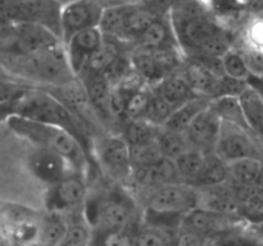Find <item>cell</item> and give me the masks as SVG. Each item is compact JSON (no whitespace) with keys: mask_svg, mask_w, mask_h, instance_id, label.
I'll return each instance as SVG.
<instances>
[{"mask_svg":"<svg viewBox=\"0 0 263 246\" xmlns=\"http://www.w3.org/2000/svg\"><path fill=\"white\" fill-rule=\"evenodd\" d=\"M172 26L180 49L184 53H189L190 56L195 55L199 49L223 27L210 12L172 23Z\"/></svg>","mask_w":263,"mask_h":246,"instance_id":"obj_7","label":"cell"},{"mask_svg":"<svg viewBox=\"0 0 263 246\" xmlns=\"http://www.w3.org/2000/svg\"><path fill=\"white\" fill-rule=\"evenodd\" d=\"M87 199V187L85 177L73 173L67 178L50 184L46 196V207L50 213H74L82 208Z\"/></svg>","mask_w":263,"mask_h":246,"instance_id":"obj_8","label":"cell"},{"mask_svg":"<svg viewBox=\"0 0 263 246\" xmlns=\"http://www.w3.org/2000/svg\"><path fill=\"white\" fill-rule=\"evenodd\" d=\"M84 214L92 230L127 227L134 224L135 204L126 192L108 190L87 196Z\"/></svg>","mask_w":263,"mask_h":246,"instance_id":"obj_4","label":"cell"},{"mask_svg":"<svg viewBox=\"0 0 263 246\" xmlns=\"http://www.w3.org/2000/svg\"><path fill=\"white\" fill-rule=\"evenodd\" d=\"M197 189V208L225 213V214H239L236 187L229 181L211 186L195 187Z\"/></svg>","mask_w":263,"mask_h":246,"instance_id":"obj_16","label":"cell"},{"mask_svg":"<svg viewBox=\"0 0 263 246\" xmlns=\"http://www.w3.org/2000/svg\"><path fill=\"white\" fill-rule=\"evenodd\" d=\"M182 219L145 210L143 224L136 230V246H174Z\"/></svg>","mask_w":263,"mask_h":246,"instance_id":"obj_11","label":"cell"},{"mask_svg":"<svg viewBox=\"0 0 263 246\" xmlns=\"http://www.w3.org/2000/svg\"><path fill=\"white\" fill-rule=\"evenodd\" d=\"M222 119L215 112L211 102L194 118L185 131L192 148L202 151L205 155L215 154L220 140Z\"/></svg>","mask_w":263,"mask_h":246,"instance_id":"obj_10","label":"cell"},{"mask_svg":"<svg viewBox=\"0 0 263 246\" xmlns=\"http://www.w3.org/2000/svg\"><path fill=\"white\" fill-rule=\"evenodd\" d=\"M128 7H130V3L104 7L99 26H98L103 35L125 40V20Z\"/></svg>","mask_w":263,"mask_h":246,"instance_id":"obj_29","label":"cell"},{"mask_svg":"<svg viewBox=\"0 0 263 246\" xmlns=\"http://www.w3.org/2000/svg\"><path fill=\"white\" fill-rule=\"evenodd\" d=\"M133 225L108 230H92L90 246H136L138 228H133Z\"/></svg>","mask_w":263,"mask_h":246,"instance_id":"obj_30","label":"cell"},{"mask_svg":"<svg viewBox=\"0 0 263 246\" xmlns=\"http://www.w3.org/2000/svg\"><path fill=\"white\" fill-rule=\"evenodd\" d=\"M131 61L136 73L144 79L145 84L157 85L159 81L167 77L163 69L159 67L156 59L153 58L152 53L146 49L139 48V50L134 51L131 55Z\"/></svg>","mask_w":263,"mask_h":246,"instance_id":"obj_32","label":"cell"},{"mask_svg":"<svg viewBox=\"0 0 263 246\" xmlns=\"http://www.w3.org/2000/svg\"><path fill=\"white\" fill-rule=\"evenodd\" d=\"M98 158L100 164L116 178H125L133 173L130 145L123 136H107L100 140Z\"/></svg>","mask_w":263,"mask_h":246,"instance_id":"obj_14","label":"cell"},{"mask_svg":"<svg viewBox=\"0 0 263 246\" xmlns=\"http://www.w3.org/2000/svg\"><path fill=\"white\" fill-rule=\"evenodd\" d=\"M153 95V89L148 86L141 87L138 91L133 92L126 100L125 110H123V119H138L143 118L148 107L151 97Z\"/></svg>","mask_w":263,"mask_h":246,"instance_id":"obj_40","label":"cell"},{"mask_svg":"<svg viewBox=\"0 0 263 246\" xmlns=\"http://www.w3.org/2000/svg\"><path fill=\"white\" fill-rule=\"evenodd\" d=\"M158 126H154L144 118H138V119H125L122 136L128 145L133 146L156 140L158 137Z\"/></svg>","mask_w":263,"mask_h":246,"instance_id":"obj_34","label":"cell"},{"mask_svg":"<svg viewBox=\"0 0 263 246\" xmlns=\"http://www.w3.org/2000/svg\"><path fill=\"white\" fill-rule=\"evenodd\" d=\"M205 156L207 155L204 153L192 148L175 160L177 173H179L181 182H186L190 184L193 183V181L197 178L203 164H204Z\"/></svg>","mask_w":263,"mask_h":246,"instance_id":"obj_37","label":"cell"},{"mask_svg":"<svg viewBox=\"0 0 263 246\" xmlns=\"http://www.w3.org/2000/svg\"><path fill=\"white\" fill-rule=\"evenodd\" d=\"M213 246H263V237L247 223L216 238Z\"/></svg>","mask_w":263,"mask_h":246,"instance_id":"obj_35","label":"cell"},{"mask_svg":"<svg viewBox=\"0 0 263 246\" xmlns=\"http://www.w3.org/2000/svg\"><path fill=\"white\" fill-rule=\"evenodd\" d=\"M257 183H258L261 187H263V169H262V172H261V176H259L258 181H257Z\"/></svg>","mask_w":263,"mask_h":246,"instance_id":"obj_46","label":"cell"},{"mask_svg":"<svg viewBox=\"0 0 263 246\" xmlns=\"http://www.w3.org/2000/svg\"><path fill=\"white\" fill-rule=\"evenodd\" d=\"M153 91L163 97L164 100H167L175 109L179 108L180 105L190 101V100L197 99L198 96H203V95L198 94L190 86L186 78L180 73H174L164 77L162 81L154 85Z\"/></svg>","mask_w":263,"mask_h":246,"instance_id":"obj_20","label":"cell"},{"mask_svg":"<svg viewBox=\"0 0 263 246\" xmlns=\"http://www.w3.org/2000/svg\"><path fill=\"white\" fill-rule=\"evenodd\" d=\"M8 125L15 133L27 138L35 146L51 149L63 155L76 173L86 176L90 158L81 142L71 132L62 127L35 122L15 114L9 115Z\"/></svg>","mask_w":263,"mask_h":246,"instance_id":"obj_3","label":"cell"},{"mask_svg":"<svg viewBox=\"0 0 263 246\" xmlns=\"http://www.w3.org/2000/svg\"><path fill=\"white\" fill-rule=\"evenodd\" d=\"M135 41L139 44V48L148 49V50H151V49L167 48V46L180 48L168 13L164 14L163 17L158 18L154 23H152L144 31L143 35L139 36Z\"/></svg>","mask_w":263,"mask_h":246,"instance_id":"obj_21","label":"cell"},{"mask_svg":"<svg viewBox=\"0 0 263 246\" xmlns=\"http://www.w3.org/2000/svg\"><path fill=\"white\" fill-rule=\"evenodd\" d=\"M28 168L36 178L49 186L76 173L63 155L43 146H36L31 151L28 156Z\"/></svg>","mask_w":263,"mask_h":246,"instance_id":"obj_12","label":"cell"},{"mask_svg":"<svg viewBox=\"0 0 263 246\" xmlns=\"http://www.w3.org/2000/svg\"><path fill=\"white\" fill-rule=\"evenodd\" d=\"M61 0H15L13 25L33 23L49 28L62 41Z\"/></svg>","mask_w":263,"mask_h":246,"instance_id":"obj_6","label":"cell"},{"mask_svg":"<svg viewBox=\"0 0 263 246\" xmlns=\"http://www.w3.org/2000/svg\"><path fill=\"white\" fill-rule=\"evenodd\" d=\"M247 223L248 222L240 215L225 214V213L212 212L202 208H194L187 214H185L182 219V224L213 240Z\"/></svg>","mask_w":263,"mask_h":246,"instance_id":"obj_13","label":"cell"},{"mask_svg":"<svg viewBox=\"0 0 263 246\" xmlns=\"http://www.w3.org/2000/svg\"><path fill=\"white\" fill-rule=\"evenodd\" d=\"M92 237V228L84 214V210L79 215L67 219V228L59 246H90Z\"/></svg>","mask_w":263,"mask_h":246,"instance_id":"obj_31","label":"cell"},{"mask_svg":"<svg viewBox=\"0 0 263 246\" xmlns=\"http://www.w3.org/2000/svg\"><path fill=\"white\" fill-rule=\"evenodd\" d=\"M131 174L141 186L154 187V190L163 186V184L172 183V182H181L179 173H177L175 160L168 158L161 159L159 161L151 164V166L133 168Z\"/></svg>","mask_w":263,"mask_h":246,"instance_id":"obj_18","label":"cell"},{"mask_svg":"<svg viewBox=\"0 0 263 246\" xmlns=\"http://www.w3.org/2000/svg\"><path fill=\"white\" fill-rule=\"evenodd\" d=\"M215 240L181 223L175 236L174 246H213Z\"/></svg>","mask_w":263,"mask_h":246,"instance_id":"obj_44","label":"cell"},{"mask_svg":"<svg viewBox=\"0 0 263 246\" xmlns=\"http://www.w3.org/2000/svg\"><path fill=\"white\" fill-rule=\"evenodd\" d=\"M235 187L240 217L251 224L263 220V187L258 183Z\"/></svg>","mask_w":263,"mask_h":246,"instance_id":"obj_23","label":"cell"},{"mask_svg":"<svg viewBox=\"0 0 263 246\" xmlns=\"http://www.w3.org/2000/svg\"><path fill=\"white\" fill-rule=\"evenodd\" d=\"M222 61L226 74L233 77V78L247 81L249 78V76L252 74V72H253L251 69V67H249L246 56L239 53V51L229 50L222 56Z\"/></svg>","mask_w":263,"mask_h":246,"instance_id":"obj_42","label":"cell"},{"mask_svg":"<svg viewBox=\"0 0 263 246\" xmlns=\"http://www.w3.org/2000/svg\"><path fill=\"white\" fill-rule=\"evenodd\" d=\"M130 155L133 168L151 166L164 158L161 146H159L158 137L149 142L130 146Z\"/></svg>","mask_w":263,"mask_h":246,"instance_id":"obj_38","label":"cell"},{"mask_svg":"<svg viewBox=\"0 0 263 246\" xmlns=\"http://www.w3.org/2000/svg\"><path fill=\"white\" fill-rule=\"evenodd\" d=\"M104 7L99 0H69L62 7V38L66 43L72 35L86 28L98 27Z\"/></svg>","mask_w":263,"mask_h":246,"instance_id":"obj_9","label":"cell"},{"mask_svg":"<svg viewBox=\"0 0 263 246\" xmlns=\"http://www.w3.org/2000/svg\"><path fill=\"white\" fill-rule=\"evenodd\" d=\"M182 76L199 95L213 99L220 78L215 76L197 56H190L182 66Z\"/></svg>","mask_w":263,"mask_h":246,"instance_id":"obj_22","label":"cell"},{"mask_svg":"<svg viewBox=\"0 0 263 246\" xmlns=\"http://www.w3.org/2000/svg\"><path fill=\"white\" fill-rule=\"evenodd\" d=\"M211 107L215 109V112L220 115L222 122L231 123L248 132H253V130L249 126L247 120L244 110L241 108L240 100L238 96H218L211 100Z\"/></svg>","mask_w":263,"mask_h":246,"instance_id":"obj_28","label":"cell"},{"mask_svg":"<svg viewBox=\"0 0 263 246\" xmlns=\"http://www.w3.org/2000/svg\"><path fill=\"white\" fill-rule=\"evenodd\" d=\"M194 208H197V189L186 182H172L154 190L146 212L184 218Z\"/></svg>","mask_w":263,"mask_h":246,"instance_id":"obj_5","label":"cell"},{"mask_svg":"<svg viewBox=\"0 0 263 246\" xmlns=\"http://www.w3.org/2000/svg\"><path fill=\"white\" fill-rule=\"evenodd\" d=\"M0 67L39 87H57L76 78L64 43L31 54H0Z\"/></svg>","mask_w":263,"mask_h":246,"instance_id":"obj_2","label":"cell"},{"mask_svg":"<svg viewBox=\"0 0 263 246\" xmlns=\"http://www.w3.org/2000/svg\"><path fill=\"white\" fill-rule=\"evenodd\" d=\"M122 40L110 36L104 35V40L100 48L92 54L89 60L85 64L81 73H94V74H104V72L109 68L110 64L122 54L121 49ZM79 74V76H80Z\"/></svg>","mask_w":263,"mask_h":246,"instance_id":"obj_26","label":"cell"},{"mask_svg":"<svg viewBox=\"0 0 263 246\" xmlns=\"http://www.w3.org/2000/svg\"><path fill=\"white\" fill-rule=\"evenodd\" d=\"M251 133L238 126L222 122L216 154L225 161L244 156H259Z\"/></svg>","mask_w":263,"mask_h":246,"instance_id":"obj_15","label":"cell"},{"mask_svg":"<svg viewBox=\"0 0 263 246\" xmlns=\"http://www.w3.org/2000/svg\"><path fill=\"white\" fill-rule=\"evenodd\" d=\"M252 227L257 231V233H258L259 236L263 237V220H261L259 223H256V224H252Z\"/></svg>","mask_w":263,"mask_h":246,"instance_id":"obj_45","label":"cell"},{"mask_svg":"<svg viewBox=\"0 0 263 246\" xmlns=\"http://www.w3.org/2000/svg\"><path fill=\"white\" fill-rule=\"evenodd\" d=\"M175 108L167 100H164L163 97L159 96L158 94L153 91V95H152L151 101H149L148 107H146L143 118L153 123L154 126L161 127L168 119V117L172 114Z\"/></svg>","mask_w":263,"mask_h":246,"instance_id":"obj_41","label":"cell"},{"mask_svg":"<svg viewBox=\"0 0 263 246\" xmlns=\"http://www.w3.org/2000/svg\"><path fill=\"white\" fill-rule=\"evenodd\" d=\"M163 15L144 2L130 3L125 20V40H136L152 23Z\"/></svg>","mask_w":263,"mask_h":246,"instance_id":"obj_24","label":"cell"},{"mask_svg":"<svg viewBox=\"0 0 263 246\" xmlns=\"http://www.w3.org/2000/svg\"><path fill=\"white\" fill-rule=\"evenodd\" d=\"M103 40H104V35L100 28L91 27L79 31L64 43L69 64L76 76L81 73L86 61L100 48Z\"/></svg>","mask_w":263,"mask_h":246,"instance_id":"obj_17","label":"cell"},{"mask_svg":"<svg viewBox=\"0 0 263 246\" xmlns=\"http://www.w3.org/2000/svg\"><path fill=\"white\" fill-rule=\"evenodd\" d=\"M225 181H228L226 161L215 153L205 156L204 164H203L202 169H200L197 178L193 181L192 186H211V184L222 183V182Z\"/></svg>","mask_w":263,"mask_h":246,"instance_id":"obj_33","label":"cell"},{"mask_svg":"<svg viewBox=\"0 0 263 246\" xmlns=\"http://www.w3.org/2000/svg\"><path fill=\"white\" fill-rule=\"evenodd\" d=\"M67 228V219L59 213H51L40 228L39 236L45 246H59Z\"/></svg>","mask_w":263,"mask_h":246,"instance_id":"obj_39","label":"cell"},{"mask_svg":"<svg viewBox=\"0 0 263 246\" xmlns=\"http://www.w3.org/2000/svg\"><path fill=\"white\" fill-rule=\"evenodd\" d=\"M211 100L212 99L207 96H198L197 99L190 100V101L180 105L179 108H176L172 112L168 119L161 127L171 131H176V132H185L190 126V123L194 120V118L210 104Z\"/></svg>","mask_w":263,"mask_h":246,"instance_id":"obj_27","label":"cell"},{"mask_svg":"<svg viewBox=\"0 0 263 246\" xmlns=\"http://www.w3.org/2000/svg\"><path fill=\"white\" fill-rule=\"evenodd\" d=\"M229 50H231V36L225 27L215 33L195 55H210L222 58Z\"/></svg>","mask_w":263,"mask_h":246,"instance_id":"obj_43","label":"cell"},{"mask_svg":"<svg viewBox=\"0 0 263 246\" xmlns=\"http://www.w3.org/2000/svg\"><path fill=\"white\" fill-rule=\"evenodd\" d=\"M228 181L234 186L257 183L263 169L261 156H244L226 161Z\"/></svg>","mask_w":263,"mask_h":246,"instance_id":"obj_25","label":"cell"},{"mask_svg":"<svg viewBox=\"0 0 263 246\" xmlns=\"http://www.w3.org/2000/svg\"><path fill=\"white\" fill-rule=\"evenodd\" d=\"M9 110L10 114L64 128L81 142L90 160L94 159L87 123L48 90L41 87L25 89L10 102Z\"/></svg>","mask_w":263,"mask_h":246,"instance_id":"obj_1","label":"cell"},{"mask_svg":"<svg viewBox=\"0 0 263 246\" xmlns=\"http://www.w3.org/2000/svg\"><path fill=\"white\" fill-rule=\"evenodd\" d=\"M80 79L86 89L90 102L94 107L98 115L103 118H112L110 115V94H112V84L108 81L104 74L82 73Z\"/></svg>","mask_w":263,"mask_h":246,"instance_id":"obj_19","label":"cell"},{"mask_svg":"<svg viewBox=\"0 0 263 246\" xmlns=\"http://www.w3.org/2000/svg\"><path fill=\"white\" fill-rule=\"evenodd\" d=\"M158 142L164 158L172 159V160H176L179 156L192 149V145L184 132H176V131L167 130L163 127H159Z\"/></svg>","mask_w":263,"mask_h":246,"instance_id":"obj_36","label":"cell"}]
</instances>
